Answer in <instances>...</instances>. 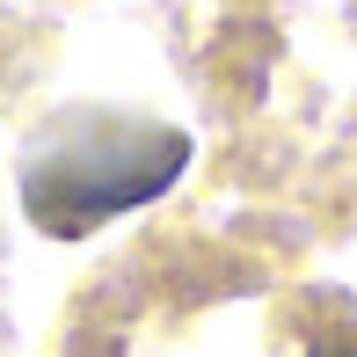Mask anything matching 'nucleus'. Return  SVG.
Returning a JSON list of instances; mask_svg holds the SVG:
<instances>
[{
    "label": "nucleus",
    "mask_w": 357,
    "mask_h": 357,
    "mask_svg": "<svg viewBox=\"0 0 357 357\" xmlns=\"http://www.w3.org/2000/svg\"><path fill=\"white\" fill-rule=\"evenodd\" d=\"M306 357H357V321H328V328L306 343Z\"/></svg>",
    "instance_id": "obj_2"
},
{
    "label": "nucleus",
    "mask_w": 357,
    "mask_h": 357,
    "mask_svg": "<svg viewBox=\"0 0 357 357\" xmlns=\"http://www.w3.org/2000/svg\"><path fill=\"white\" fill-rule=\"evenodd\" d=\"M183 168L190 139L175 124L124 117V109H66L22 160V212L37 234L80 241L102 219L153 204Z\"/></svg>",
    "instance_id": "obj_1"
}]
</instances>
